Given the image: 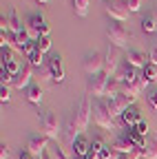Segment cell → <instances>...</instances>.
<instances>
[{"instance_id": "1", "label": "cell", "mask_w": 157, "mask_h": 159, "mask_svg": "<svg viewBox=\"0 0 157 159\" xmlns=\"http://www.w3.org/2000/svg\"><path fill=\"white\" fill-rule=\"evenodd\" d=\"M91 113H93L91 99H89V97H82L80 104L75 106L73 115H71V122H69V137H71V142H73V139H77V137H80V135L89 128Z\"/></svg>"}, {"instance_id": "2", "label": "cell", "mask_w": 157, "mask_h": 159, "mask_svg": "<svg viewBox=\"0 0 157 159\" xmlns=\"http://www.w3.org/2000/svg\"><path fill=\"white\" fill-rule=\"evenodd\" d=\"M38 122H40V130L47 139H55L60 137V119H58L55 113L44 111V113H38Z\"/></svg>"}, {"instance_id": "3", "label": "cell", "mask_w": 157, "mask_h": 159, "mask_svg": "<svg viewBox=\"0 0 157 159\" xmlns=\"http://www.w3.org/2000/svg\"><path fill=\"white\" fill-rule=\"evenodd\" d=\"M106 38L111 47H117V49H124L128 44V38H131V31L122 25V22H115V20H111L109 27H106Z\"/></svg>"}, {"instance_id": "4", "label": "cell", "mask_w": 157, "mask_h": 159, "mask_svg": "<svg viewBox=\"0 0 157 159\" xmlns=\"http://www.w3.org/2000/svg\"><path fill=\"white\" fill-rule=\"evenodd\" d=\"M93 117H95V124L100 128H104V130H113L115 128V117L111 115V111H109L104 99H100V102L93 106Z\"/></svg>"}, {"instance_id": "5", "label": "cell", "mask_w": 157, "mask_h": 159, "mask_svg": "<svg viewBox=\"0 0 157 159\" xmlns=\"http://www.w3.org/2000/svg\"><path fill=\"white\" fill-rule=\"evenodd\" d=\"M109 75L102 71L97 75H91L89 82H86V93L93 95V97H106V86H109Z\"/></svg>"}, {"instance_id": "6", "label": "cell", "mask_w": 157, "mask_h": 159, "mask_svg": "<svg viewBox=\"0 0 157 159\" xmlns=\"http://www.w3.org/2000/svg\"><path fill=\"white\" fill-rule=\"evenodd\" d=\"M27 31L31 35V40L35 42L40 35H49V20L42 16V13H35L29 18V22H27Z\"/></svg>"}, {"instance_id": "7", "label": "cell", "mask_w": 157, "mask_h": 159, "mask_svg": "<svg viewBox=\"0 0 157 159\" xmlns=\"http://www.w3.org/2000/svg\"><path fill=\"white\" fill-rule=\"evenodd\" d=\"M106 16L111 20H115V22H126L131 11H128L124 0H109V2H106Z\"/></svg>"}, {"instance_id": "8", "label": "cell", "mask_w": 157, "mask_h": 159, "mask_svg": "<svg viewBox=\"0 0 157 159\" xmlns=\"http://www.w3.org/2000/svg\"><path fill=\"white\" fill-rule=\"evenodd\" d=\"M82 66L89 75H97V73H102L104 71V55L102 53H97V51H89L82 60Z\"/></svg>"}, {"instance_id": "9", "label": "cell", "mask_w": 157, "mask_h": 159, "mask_svg": "<svg viewBox=\"0 0 157 159\" xmlns=\"http://www.w3.org/2000/svg\"><path fill=\"white\" fill-rule=\"evenodd\" d=\"M27 150H29L33 157L40 159V157L49 150V139H47L44 135H31V137H29V144H27Z\"/></svg>"}, {"instance_id": "10", "label": "cell", "mask_w": 157, "mask_h": 159, "mask_svg": "<svg viewBox=\"0 0 157 159\" xmlns=\"http://www.w3.org/2000/svg\"><path fill=\"white\" fill-rule=\"evenodd\" d=\"M31 77H33V66L27 62V64H22V69H20V73H18L16 77H13V89H29V84H31Z\"/></svg>"}, {"instance_id": "11", "label": "cell", "mask_w": 157, "mask_h": 159, "mask_svg": "<svg viewBox=\"0 0 157 159\" xmlns=\"http://www.w3.org/2000/svg\"><path fill=\"white\" fill-rule=\"evenodd\" d=\"M49 75L53 82L62 84L64 82V66H62V55H53L49 60Z\"/></svg>"}, {"instance_id": "12", "label": "cell", "mask_w": 157, "mask_h": 159, "mask_svg": "<svg viewBox=\"0 0 157 159\" xmlns=\"http://www.w3.org/2000/svg\"><path fill=\"white\" fill-rule=\"evenodd\" d=\"M126 62L131 66H135V69H144L150 62V57H146V53L140 51V49H128L126 51Z\"/></svg>"}, {"instance_id": "13", "label": "cell", "mask_w": 157, "mask_h": 159, "mask_svg": "<svg viewBox=\"0 0 157 159\" xmlns=\"http://www.w3.org/2000/svg\"><path fill=\"white\" fill-rule=\"evenodd\" d=\"M142 113H140V108L137 106H131V108H126V113L122 115V124H124V128H133V126H137L142 122Z\"/></svg>"}, {"instance_id": "14", "label": "cell", "mask_w": 157, "mask_h": 159, "mask_svg": "<svg viewBox=\"0 0 157 159\" xmlns=\"http://www.w3.org/2000/svg\"><path fill=\"white\" fill-rule=\"evenodd\" d=\"M117 55H115V51L113 49H109L106 53H104V73L109 75V77H115L117 75Z\"/></svg>"}, {"instance_id": "15", "label": "cell", "mask_w": 157, "mask_h": 159, "mask_svg": "<svg viewBox=\"0 0 157 159\" xmlns=\"http://www.w3.org/2000/svg\"><path fill=\"white\" fill-rule=\"evenodd\" d=\"M113 148L117 150V152H120V155H133L137 148L131 144V139L126 137V135H122V137H117L115 139V142H113Z\"/></svg>"}, {"instance_id": "16", "label": "cell", "mask_w": 157, "mask_h": 159, "mask_svg": "<svg viewBox=\"0 0 157 159\" xmlns=\"http://www.w3.org/2000/svg\"><path fill=\"white\" fill-rule=\"evenodd\" d=\"M117 77H120L122 82H137V77H140V71H137L135 66H131L128 62H124L122 69L117 71Z\"/></svg>"}, {"instance_id": "17", "label": "cell", "mask_w": 157, "mask_h": 159, "mask_svg": "<svg viewBox=\"0 0 157 159\" xmlns=\"http://www.w3.org/2000/svg\"><path fill=\"white\" fill-rule=\"evenodd\" d=\"M71 148H73V155L86 157V152H89V148H91V142H89L84 135H80L77 139H73V142H71Z\"/></svg>"}, {"instance_id": "18", "label": "cell", "mask_w": 157, "mask_h": 159, "mask_svg": "<svg viewBox=\"0 0 157 159\" xmlns=\"http://www.w3.org/2000/svg\"><path fill=\"white\" fill-rule=\"evenodd\" d=\"M140 93H142V89L137 86V82H122V95H126V97L131 99V104L137 102Z\"/></svg>"}, {"instance_id": "19", "label": "cell", "mask_w": 157, "mask_h": 159, "mask_svg": "<svg viewBox=\"0 0 157 159\" xmlns=\"http://www.w3.org/2000/svg\"><path fill=\"white\" fill-rule=\"evenodd\" d=\"M142 159H157V137L148 135L146 146L142 148Z\"/></svg>"}, {"instance_id": "20", "label": "cell", "mask_w": 157, "mask_h": 159, "mask_svg": "<svg viewBox=\"0 0 157 159\" xmlns=\"http://www.w3.org/2000/svg\"><path fill=\"white\" fill-rule=\"evenodd\" d=\"M117 95H122V80L120 77H111L109 80V86H106V97H117Z\"/></svg>"}, {"instance_id": "21", "label": "cell", "mask_w": 157, "mask_h": 159, "mask_svg": "<svg viewBox=\"0 0 157 159\" xmlns=\"http://www.w3.org/2000/svg\"><path fill=\"white\" fill-rule=\"evenodd\" d=\"M27 99H29L31 104H40L42 99H44L42 89H40V86H35V84H33V86H29V89H27Z\"/></svg>"}, {"instance_id": "22", "label": "cell", "mask_w": 157, "mask_h": 159, "mask_svg": "<svg viewBox=\"0 0 157 159\" xmlns=\"http://www.w3.org/2000/svg\"><path fill=\"white\" fill-rule=\"evenodd\" d=\"M9 27H11V31L13 33H20V31H25L27 27H22V22H20V18H18V11L11 7L9 9Z\"/></svg>"}, {"instance_id": "23", "label": "cell", "mask_w": 157, "mask_h": 159, "mask_svg": "<svg viewBox=\"0 0 157 159\" xmlns=\"http://www.w3.org/2000/svg\"><path fill=\"white\" fill-rule=\"evenodd\" d=\"M71 5H73V11H75V16L84 18V16L89 13V0H71Z\"/></svg>"}, {"instance_id": "24", "label": "cell", "mask_w": 157, "mask_h": 159, "mask_svg": "<svg viewBox=\"0 0 157 159\" xmlns=\"http://www.w3.org/2000/svg\"><path fill=\"white\" fill-rule=\"evenodd\" d=\"M51 49V40H49V35H40L35 40V51H40V53H47Z\"/></svg>"}, {"instance_id": "25", "label": "cell", "mask_w": 157, "mask_h": 159, "mask_svg": "<svg viewBox=\"0 0 157 159\" xmlns=\"http://www.w3.org/2000/svg\"><path fill=\"white\" fill-rule=\"evenodd\" d=\"M142 31H144V33H155V31H157L155 20H153V16H150V13L142 18Z\"/></svg>"}, {"instance_id": "26", "label": "cell", "mask_w": 157, "mask_h": 159, "mask_svg": "<svg viewBox=\"0 0 157 159\" xmlns=\"http://www.w3.org/2000/svg\"><path fill=\"white\" fill-rule=\"evenodd\" d=\"M142 73L146 75V80H148L150 84H153V82H157V66H155L153 62H148V64L142 69Z\"/></svg>"}, {"instance_id": "27", "label": "cell", "mask_w": 157, "mask_h": 159, "mask_svg": "<svg viewBox=\"0 0 157 159\" xmlns=\"http://www.w3.org/2000/svg\"><path fill=\"white\" fill-rule=\"evenodd\" d=\"M2 69H5L7 73H11V75L16 77L18 73H20V69H22V64H20V62H18V60H16V57H13V60H9V62H7V64H5Z\"/></svg>"}, {"instance_id": "28", "label": "cell", "mask_w": 157, "mask_h": 159, "mask_svg": "<svg viewBox=\"0 0 157 159\" xmlns=\"http://www.w3.org/2000/svg\"><path fill=\"white\" fill-rule=\"evenodd\" d=\"M42 62H44V53L33 51V53L29 55V64H31V66H42Z\"/></svg>"}, {"instance_id": "29", "label": "cell", "mask_w": 157, "mask_h": 159, "mask_svg": "<svg viewBox=\"0 0 157 159\" xmlns=\"http://www.w3.org/2000/svg\"><path fill=\"white\" fill-rule=\"evenodd\" d=\"M124 2H126V7H128L131 13H137L142 9V0H124Z\"/></svg>"}, {"instance_id": "30", "label": "cell", "mask_w": 157, "mask_h": 159, "mask_svg": "<svg viewBox=\"0 0 157 159\" xmlns=\"http://www.w3.org/2000/svg\"><path fill=\"white\" fill-rule=\"evenodd\" d=\"M146 97H148V104H150V108H153V111H157V89H150Z\"/></svg>"}, {"instance_id": "31", "label": "cell", "mask_w": 157, "mask_h": 159, "mask_svg": "<svg viewBox=\"0 0 157 159\" xmlns=\"http://www.w3.org/2000/svg\"><path fill=\"white\" fill-rule=\"evenodd\" d=\"M0 82H2V86H9V84L13 86V75L7 73V71L2 69V73H0Z\"/></svg>"}, {"instance_id": "32", "label": "cell", "mask_w": 157, "mask_h": 159, "mask_svg": "<svg viewBox=\"0 0 157 159\" xmlns=\"http://www.w3.org/2000/svg\"><path fill=\"white\" fill-rule=\"evenodd\" d=\"M133 130H135V133H140V135H144V137H148V124L144 122V119H142V122L137 124V126H133Z\"/></svg>"}, {"instance_id": "33", "label": "cell", "mask_w": 157, "mask_h": 159, "mask_svg": "<svg viewBox=\"0 0 157 159\" xmlns=\"http://www.w3.org/2000/svg\"><path fill=\"white\" fill-rule=\"evenodd\" d=\"M9 60H13V55H11V51L7 47H2V51H0V62H2V66L9 62Z\"/></svg>"}, {"instance_id": "34", "label": "cell", "mask_w": 157, "mask_h": 159, "mask_svg": "<svg viewBox=\"0 0 157 159\" xmlns=\"http://www.w3.org/2000/svg\"><path fill=\"white\" fill-rule=\"evenodd\" d=\"M9 99H11V91H9V86H2V89H0V102L7 104Z\"/></svg>"}, {"instance_id": "35", "label": "cell", "mask_w": 157, "mask_h": 159, "mask_svg": "<svg viewBox=\"0 0 157 159\" xmlns=\"http://www.w3.org/2000/svg\"><path fill=\"white\" fill-rule=\"evenodd\" d=\"M51 155H53V159H69V157L62 152V148H58V146H55V148H51Z\"/></svg>"}, {"instance_id": "36", "label": "cell", "mask_w": 157, "mask_h": 159, "mask_svg": "<svg viewBox=\"0 0 157 159\" xmlns=\"http://www.w3.org/2000/svg\"><path fill=\"white\" fill-rule=\"evenodd\" d=\"M148 84H150V82L146 80V75H144V73H140V77H137V86H140V89L144 91V89H146Z\"/></svg>"}, {"instance_id": "37", "label": "cell", "mask_w": 157, "mask_h": 159, "mask_svg": "<svg viewBox=\"0 0 157 159\" xmlns=\"http://www.w3.org/2000/svg\"><path fill=\"white\" fill-rule=\"evenodd\" d=\"M9 157V146L2 142V144H0V159H7Z\"/></svg>"}, {"instance_id": "38", "label": "cell", "mask_w": 157, "mask_h": 159, "mask_svg": "<svg viewBox=\"0 0 157 159\" xmlns=\"http://www.w3.org/2000/svg\"><path fill=\"white\" fill-rule=\"evenodd\" d=\"M148 57H150V62H153V64L157 66V44H155V47L150 49V55H148Z\"/></svg>"}, {"instance_id": "39", "label": "cell", "mask_w": 157, "mask_h": 159, "mask_svg": "<svg viewBox=\"0 0 157 159\" xmlns=\"http://www.w3.org/2000/svg\"><path fill=\"white\" fill-rule=\"evenodd\" d=\"M18 159H33V155H31L29 150H22V152H20V157H18Z\"/></svg>"}, {"instance_id": "40", "label": "cell", "mask_w": 157, "mask_h": 159, "mask_svg": "<svg viewBox=\"0 0 157 159\" xmlns=\"http://www.w3.org/2000/svg\"><path fill=\"white\" fill-rule=\"evenodd\" d=\"M40 159H53V155H51V150H47V152H44V155H42Z\"/></svg>"}, {"instance_id": "41", "label": "cell", "mask_w": 157, "mask_h": 159, "mask_svg": "<svg viewBox=\"0 0 157 159\" xmlns=\"http://www.w3.org/2000/svg\"><path fill=\"white\" fill-rule=\"evenodd\" d=\"M150 16H153V20H155V27H157V13H155V11H150Z\"/></svg>"}, {"instance_id": "42", "label": "cell", "mask_w": 157, "mask_h": 159, "mask_svg": "<svg viewBox=\"0 0 157 159\" xmlns=\"http://www.w3.org/2000/svg\"><path fill=\"white\" fill-rule=\"evenodd\" d=\"M35 2H38V5H47V2H49V0H35Z\"/></svg>"}, {"instance_id": "43", "label": "cell", "mask_w": 157, "mask_h": 159, "mask_svg": "<svg viewBox=\"0 0 157 159\" xmlns=\"http://www.w3.org/2000/svg\"><path fill=\"white\" fill-rule=\"evenodd\" d=\"M73 159H86V157H77V155H73Z\"/></svg>"}]
</instances>
